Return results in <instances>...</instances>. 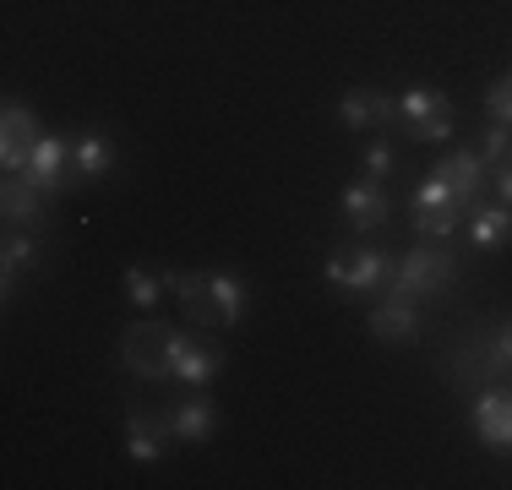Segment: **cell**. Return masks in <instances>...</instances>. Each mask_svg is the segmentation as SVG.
I'll return each mask as SVG.
<instances>
[{
    "label": "cell",
    "instance_id": "obj_7",
    "mask_svg": "<svg viewBox=\"0 0 512 490\" xmlns=\"http://www.w3.org/2000/svg\"><path fill=\"white\" fill-rule=\"evenodd\" d=\"M0 213H6V224H17V229H39L44 218H50V191L33 186L22 169H11L6 191H0Z\"/></svg>",
    "mask_w": 512,
    "mask_h": 490
},
{
    "label": "cell",
    "instance_id": "obj_8",
    "mask_svg": "<svg viewBox=\"0 0 512 490\" xmlns=\"http://www.w3.org/2000/svg\"><path fill=\"white\" fill-rule=\"evenodd\" d=\"M474 431H480L485 447L512 452V392H507V387L491 382L480 398H474Z\"/></svg>",
    "mask_w": 512,
    "mask_h": 490
},
{
    "label": "cell",
    "instance_id": "obj_15",
    "mask_svg": "<svg viewBox=\"0 0 512 490\" xmlns=\"http://www.w3.org/2000/svg\"><path fill=\"white\" fill-rule=\"evenodd\" d=\"M175 436L186 441V447H202V441H213V431H218V409L207 398H191V403H180L175 409Z\"/></svg>",
    "mask_w": 512,
    "mask_h": 490
},
{
    "label": "cell",
    "instance_id": "obj_23",
    "mask_svg": "<svg viewBox=\"0 0 512 490\" xmlns=\"http://www.w3.org/2000/svg\"><path fill=\"white\" fill-rule=\"evenodd\" d=\"M436 207H458V196L442 175H431L425 186H414V213H436Z\"/></svg>",
    "mask_w": 512,
    "mask_h": 490
},
{
    "label": "cell",
    "instance_id": "obj_20",
    "mask_svg": "<svg viewBox=\"0 0 512 490\" xmlns=\"http://www.w3.org/2000/svg\"><path fill=\"white\" fill-rule=\"evenodd\" d=\"M164 289H175V273H148V267H131L126 273V294L137 311H158V300H164Z\"/></svg>",
    "mask_w": 512,
    "mask_h": 490
},
{
    "label": "cell",
    "instance_id": "obj_13",
    "mask_svg": "<svg viewBox=\"0 0 512 490\" xmlns=\"http://www.w3.org/2000/svg\"><path fill=\"white\" fill-rule=\"evenodd\" d=\"M169 436H175V425L153 420V414H131V420H126V452L137 463H158V458H164Z\"/></svg>",
    "mask_w": 512,
    "mask_h": 490
},
{
    "label": "cell",
    "instance_id": "obj_14",
    "mask_svg": "<svg viewBox=\"0 0 512 490\" xmlns=\"http://www.w3.org/2000/svg\"><path fill=\"white\" fill-rule=\"evenodd\" d=\"M371 333H382V338H414L420 333V305H414V294H387L382 305L371 311Z\"/></svg>",
    "mask_w": 512,
    "mask_h": 490
},
{
    "label": "cell",
    "instance_id": "obj_3",
    "mask_svg": "<svg viewBox=\"0 0 512 490\" xmlns=\"http://www.w3.org/2000/svg\"><path fill=\"white\" fill-rule=\"evenodd\" d=\"M169 333L175 327L164 322H137L120 333V365H126L131 376H142V382H164L169 376Z\"/></svg>",
    "mask_w": 512,
    "mask_h": 490
},
{
    "label": "cell",
    "instance_id": "obj_11",
    "mask_svg": "<svg viewBox=\"0 0 512 490\" xmlns=\"http://www.w3.org/2000/svg\"><path fill=\"white\" fill-rule=\"evenodd\" d=\"M66 158H71V147L60 142V137H39V147L28 153V164H22V175L33 180V186H44V191H60L66 186Z\"/></svg>",
    "mask_w": 512,
    "mask_h": 490
},
{
    "label": "cell",
    "instance_id": "obj_25",
    "mask_svg": "<svg viewBox=\"0 0 512 490\" xmlns=\"http://www.w3.org/2000/svg\"><path fill=\"white\" fill-rule=\"evenodd\" d=\"M485 109H491V120L512 126V77H496L491 88H485Z\"/></svg>",
    "mask_w": 512,
    "mask_h": 490
},
{
    "label": "cell",
    "instance_id": "obj_16",
    "mask_svg": "<svg viewBox=\"0 0 512 490\" xmlns=\"http://www.w3.org/2000/svg\"><path fill=\"white\" fill-rule=\"evenodd\" d=\"M338 115H344L349 131H365V126H376V120L393 115V104H387V98L376 93V88H349L344 104H338Z\"/></svg>",
    "mask_w": 512,
    "mask_h": 490
},
{
    "label": "cell",
    "instance_id": "obj_9",
    "mask_svg": "<svg viewBox=\"0 0 512 490\" xmlns=\"http://www.w3.org/2000/svg\"><path fill=\"white\" fill-rule=\"evenodd\" d=\"M0 126H6V137H0V164H6V175H11V169H22L28 153L39 147V120H33V109H22L17 98H6Z\"/></svg>",
    "mask_w": 512,
    "mask_h": 490
},
{
    "label": "cell",
    "instance_id": "obj_18",
    "mask_svg": "<svg viewBox=\"0 0 512 490\" xmlns=\"http://www.w3.org/2000/svg\"><path fill=\"white\" fill-rule=\"evenodd\" d=\"M175 294H180V305H186L191 327H213L218 322L213 300H207V273H175Z\"/></svg>",
    "mask_w": 512,
    "mask_h": 490
},
{
    "label": "cell",
    "instance_id": "obj_27",
    "mask_svg": "<svg viewBox=\"0 0 512 490\" xmlns=\"http://www.w3.org/2000/svg\"><path fill=\"white\" fill-rule=\"evenodd\" d=\"M365 169H371V180L393 175V147H387V142H376L371 153H365Z\"/></svg>",
    "mask_w": 512,
    "mask_h": 490
},
{
    "label": "cell",
    "instance_id": "obj_10",
    "mask_svg": "<svg viewBox=\"0 0 512 490\" xmlns=\"http://www.w3.org/2000/svg\"><path fill=\"white\" fill-rule=\"evenodd\" d=\"M431 175H442L447 186H453L458 207H474V202H480V191H485V158L480 153H453V158H442Z\"/></svg>",
    "mask_w": 512,
    "mask_h": 490
},
{
    "label": "cell",
    "instance_id": "obj_21",
    "mask_svg": "<svg viewBox=\"0 0 512 490\" xmlns=\"http://www.w3.org/2000/svg\"><path fill=\"white\" fill-rule=\"evenodd\" d=\"M512 235V207H469V240L474 245H502Z\"/></svg>",
    "mask_w": 512,
    "mask_h": 490
},
{
    "label": "cell",
    "instance_id": "obj_5",
    "mask_svg": "<svg viewBox=\"0 0 512 490\" xmlns=\"http://www.w3.org/2000/svg\"><path fill=\"white\" fill-rule=\"evenodd\" d=\"M398 109H404V131L414 142H447L453 137V104L436 88H409L398 98Z\"/></svg>",
    "mask_w": 512,
    "mask_h": 490
},
{
    "label": "cell",
    "instance_id": "obj_12",
    "mask_svg": "<svg viewBox=\"0 0 512 490\" xmlns=\"http://www.w3.org/2000/svg\"><path fill=\"white\" fill-rule=\"evenodd\" d=\"M344 218H349V229L371 235V229L387 218V191H382V180H355V186L344 191Z\"/></svg>",
    "mask_w": 512,
    "mask_h": 490
},
{
    "label": "cell",
    "instance_id": "obj_26",
    "mask_svg": "<svg viewBox=\"0 0 512 490\" xmlns=\"http://www.w3.org/2000/svg\"><path fill=\"white\" fill-rule=\"evenodd\" d=\"M507 153H512V126L491 120V131H485V158H496V164H502Z\"/></svg>",
    "mask_w": 512,
    "mask_h": 490
},
{
    "label": "cell",
    "instance_id": "obj_19",
    "mask_svg": "<svg viewBox=\"0 0 512 490\" xmlns=\"http://www.w3.org/2000/svg\"><path fill=\"white\" fill-rule=\"evenodd\" d=\"M109 164H115V147H109L99 131H88V137L71 147V175H77V180H99Z\"/></svg>",
    "mask_w": 512,
    "mask_h": 490
},
{
    "label": "cell",
    "instance_id": "obj_1",
    "mask_svg": "<svg viewBox=\"0 0 512 490\" xmlns=\"http://www.w3.org/2000/svg\"><path fill=\"white\" fill-rule=\"evenodd\" d=\"M512 371V322L491 327V333H474L458 343L453 354V376L458 382H502Z\"/></svg>",
    "mask_w": 512,
    "mask_h": 490
},
{
    "label": "cell",
    "instance_id": "obj_22",
    "mask_svg": "<svg viewBox=\"0 0 512 490\" xmlns=\"http://www.w3.org/2000/svg\"><path fill=\"white\" fill-rule=\"evenodd\" d=\"M39 262H44L39 240H28V235H11V240H6V251H0V273H6V294H11V284H17V273H33Z\"/></svg>",
    "mask_w": 512,
    "mask_h": 490
},
{
    "label": "cell",
    "instance_id": "obj_24",
    "mask_svg": "<svg viewBox=\"0 0 512 490\" xmlns=\"http://www.w3.org/2000/svg\"><path fill=\"white\" fill-rule=\"evenodd\" d=\"M453 229H458V207H436V213L414 218V235H420V240H447Z\"/></svg>",
    "mask_w": 512,
    "mask_h": 490
},
{
    "label": "cell",
    "instance_id": "obj_28",
    "mask_svg": "<svg viewBox=\"0 0 512 490\" xmlns=\"http://www.w3.org/2000/svg\"><path fill=\"white\" fill-rule=\"evenodd\" d=\"M496 191H502V202L512 207V153L502 158V164H496Z\"/></svg>",
    "mask_w": 512,
    "mask_h": 490
},
{
    "label": "cell",
    "instance_id": "obj_6",
    "mask_svg": "<svg viewBox=\"0 0 512 490\" xmlns=\"http://www.w3.org/2000/svg\"><path fill=\"white\" fill-rule=\"evenodd\" d=\"M327 284H344V289H382V284H393V273H398V262L387 251H355V256H327Z\"/></svg>",
    "mask_w": 512,
    "mask_h": 490
},
{
    "label": "cell",
    "instance_id": "obj_17",
    "mask_svg": "<svg viewBox=\"0 0 512 490\" xmlns=\"http://www.w3.org/2000/svg\"><path fill=\"white\" fill-rule=\"evenodd\" d=\"M207 300H213V311L224 327H235L240 316H246V284H240L235 273H207Z\"/></svg>",
    "mask_w": 512,
    "mask_h": 490
},
{
    "label": "cell",
    "instance_id": "obj_2",
    "mask_svg": "<svg viewBox=\"0 0 512 490\" xmlns=\"http://www.w3.org/2000/svg\"><path fill=\"white\" fill-rule=\"evenodd\" d=\"M453 278H458V256L453 251H442V245H414L409 256H398V273H393V289L398 294H442V289H453Z\"/></svg>",
    "mask_w": 512,
    "mask_h": 490
},
{
    "label": "cell",
    "instance_id": "obj_4",
    "mask_svg": "<svg viewBox=\"0 0 512 490\" xmlns=\"http://www.w3.org/2000/svg\"><path fill=\"white\" fill-rule=\"evenodd\" d=\"M224 371V349L202 333H169V376L186 387H207Z\"/></svg>",
    "mask_w": 512,
    "mask_h": 490
}]
</instances>
